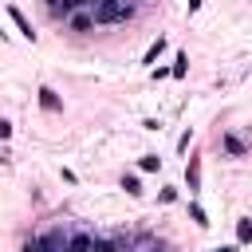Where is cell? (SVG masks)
Masks as SVG:
<instances>
[{"label":"cell","mask_w":252,"mask_h":252,"mask_svg":"<svg viewBox=\"0 0 252 252\" xmlns=\"http://www.w3.org/2000/svg\"><path fill=\"white\" fill-rule=\"evenodd\" d=\"M91 16H94V24H126V20H134V8H130V0H98L91 8Z\"/></svg>","instance_id":"1"},{"label":"cell","mask_w":252,"mask_h":252,"mask_svg":"<svg viewBox=\"0 0 252 252\" xmlns=\"http://www.w3.org/2000/svg\"><path fill=\"white\" fill-rule=\"evenodd\" d=\"M63 24H67V32H71V35H91V32L98 28V24H94V16H91V8H79V12H71Z\"/></svg>","instance_id":"2"},{"label":"cell","mask_w":252,"mask_h":252,"mask_svg":"<svg viewBox=\"0 0 252 252\" xmlns=\"http://www.w3.org/2000/svg\"><path fill=\"white\" fill-rule=\"evenodd\" d=\"M79 8H91V0H47L51 20H67V16H71V12H79Z\"/></svg>","instance_id":"3"},{"label":"cell","mask_w":252,"mask_h":252,"mask_svg":"<svg viewBox=\"0 0 252 252\" xmlns=\"http://www.w3.org/2000/svg\"><path fill=\"white\" fill-rule=\"evenodd\" d=\"M39 240H43V248H47V252H63V248H67V232H63V228H51V232H43Z\"/></svg>","instance_id":"4"},{"label":"cell","mask_w":252,"mask_h":252,"mask_svg":"<svg viewBox=\"0 0 252 252\" xmlns=\"http://www.w3.org/2000/svg\"><path fill=\"white\" fill-rule=\"evenodd\" d=\"M91 232H67V248L63 252H91Z\"/></svg>","instance_id":"5"},{"label":"cell","mask_w":252,"mask_h":252,"mask_svg":"<svg viewBox=\"0 0 252 252\" xmlns=\"http://www.w3.org/2000/svg\"><path fill=\"white\" fill-rule=\"evenodd\" d=\"M8 16H12V24H16V28H20V35H24V39H35V28H32V24H28V16H24V12H20V8H16V4H12V8H8Z\"/></svg>","instance_id":"6"},{"label":"cell","mask_w":252,"mask_h":252,"mask_svg":"<svg viewBox=\"0 0 252 252\" xmlns=\"http://www.w3.org/2000/svg\"><path fill=\"white\" fill-rule=\"evenodd\" d=\"M220 146H224L232 158H244V154H248V150H244V142H240L236 134H220Z\"/></svg>","instance_id":"7"},{"label":"cell","mask_w":252,"mask_h":252,"mask_svg":"<svg viewBox=\"0 0 252 252\" xmlns=\"http://www.w3.org/2000/svg\"><path fill=\"white\" fill-rule=\"evenodd\" d=\"M185 185L189 189H201V161L197 158H189V165H185Z\"/></svg>","instance_id":"8"},{"label":"cell","mask_w":252,"mask_h":252,"mask_svg":"<svg viewBox=\"0 0 252 252\" xmlns=\"http://www.w3.org/2000/svg\"><path fill=\"white\" fill-rule=\"evenodd\" d=\"M91 252H126V244H122V240H102V236H94V240H91Z\"/></svg>","instance_id":"9"},{"label":"cell","mask_w":252,"mask_h":252,"mask_svg":"<svg viewBox=\"0 0 252 252\" xmlns=\"http://www.w3.org/2000/svg\"><path fill=\"white\" fill-rule=\"evenodd\" d=\"M39 106H43V110H59L63 102H59V94H55L51 87H39Z\"/></svg>","instance_id":"10"},{"label":"cell","mask_w":252,"mask_h":252,"mask_svg":"<svg viewBox=\"0 0 252 252\" xmlns=\"http://www.w3.org/2000/svg\"><path fill=\"white\" fill-rule=\"evenodd\" d=\"M185 71H189V51H177V59H173L169 75H173V79H185Z\"/></svg>","instance_id":"11"},{"label":"cell","mask_w":252,"mask_h":252,"mask_svg":"<svg viewBox=\"0 0 252 252\" xmlns=\"http://www.w3.org/2000/svg\"><path fill=\"white\" fill-rule=\"evenodd\" d=\"M248 240H252V220L240 217V220H236V244H248Z\"/></svg>","instance_id":"12"},{"label":"cell","mask_w":252,"mask_h":252,"mask_svg":"<svg viewBox=\"0 0 252 252\" xmlns=\"http://www.w3.org/2000/svg\"><path fill=\"white\" fill-rule=\"evenodd\" d=\"M161 47H165V39H161V35H158V39H154V43H150V47H146V55H142V63H146V67H150V63H154V59H158V55H161Z\"/></svg>","instance_id":"13"},{"label":"cell","mask_w":252,"mask_h":252,"mask_svg":"<svg viewBox=\"0 0 252 252\" xmlns=\"http://www.w3.org/2000/svg\"><path fill=\"white\" fill-rule=\"evenodd\" d=\"M138 165H142V173H158V169H161V158H158V154H142Z\"/></svg>","instance_id":"14"},{"label":"cell","mask_w":252,"mask_h":252,"mask_svg":"<svg viewBox=\"0 0 252 252\" xmlns=\"http://www.w3.org/2000/svg\"><path fill=\"white\" fill-rule=\"evenodd\" d=\"M122 189H126L130 197H142V181H138L134 173H126V177H122Z\"/></svg>","instance_id":"15"},{"label":"cell","mask_w":252,"mask_h":252,"mask_svg":"<svg viewBox=\"0 0 252 252\" xmlns=\"http://www.w3.org/2000/svg\"><path fill=\"white\" fill-rule=\"evenodd\" d=\"M134 252H161V244H154V236H138L134 240Z\"/></svg>","instance_id":"16"},{"label":"cell","mask_w":252,"mask_h":252,"mask_svg":"<svg viewBox=\"0 0 252 252\" xmlns=\"http://www.w3.org/2000/svg\"><path fill=\"white\" fill-rule=\"evenodd\" d=\"M189 217H193V224H197V228H209V217H205V209H201V205H189Z\"/></svg>","instance_id":"17"},{"label":"cell","mask_w":252,"mask_h":252,"mask_svg":"<svg viewBox=\"0 0 252 252\" xmlns=\"http://www.w3.org/2000/svg\"><path fill=\"white\" fill-rule=\"evenodd\" d=\"M20 252H47V248H43V240H39V236H28V240L20 244Z\"/></svg>","instance_id":"18"},{"label":"cell","mask_w":252,"mask_h":252,"mask_svg":"<svg viewBox=\"0 0 252 252\" xmlns=\"http://www.w3.org/2000/svg\"><path fill=\"white\" fill-rule=\"evenodd\" d=\"M4 138H12V122H8V118H0V142H4Z\"/></svg>","instance_id":"19"},{"label":"cell","mask_w":252,"mask_h":252,"mask_svg":"<svg viewBox=\"0 0 252 252\" xmlns=\"http://www.w3.org/2000/svg\"><path fill=\"white\" fill-rule=\"evenodd\" d=\"M217 252H240V244H220Z\"/></svg>","instance_id":"20"},{"label":"cell","mask_w":252,"mask_h":252,"mask_svg":"<svg viewBox=\"0 0 252 252\" xmlns=\"http://www.w3.org/2000/svg\"><path fill=\"white\" fill-rule=\"evenodd\" d=\"M197 8H201V0H189V12H197Z\"/></svg>","instance_id":"21"},{"label":"cell","mask_w":252,"mask_h":252,"mask_svg":"<svg viewBox=\"0 0 252 252\" xmlns=\"http://www.w3.org/2000/svg\"><path fill=\"white\" fill-rule=\"evenodd\" d=\"M138 4H154V0H138Z\"/></svg>","instance_id":"22"}]
</instances>
